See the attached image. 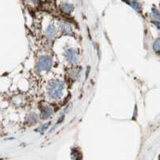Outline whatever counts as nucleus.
<instances>
[{
    "label": "nucleus",
    "instance_id": "7",
    "mask_svg": "<svg viewBox=\"0 0 160 160\" xmlns=\"http://www.w3.org/2000/svg\"><path fill=\"white\" fill-rule=\"evenodd\" d=\"M46 34H47L49 37L51 38L54 37V36H55V27L52 26V25L49 26V27H47V29L46 30Z\"/></svg>",
    "mask_w": 160,
    "mask_h": 160
},
{
    "label": "nucleus",
    "instance_id": "10",
    "mask_svg": "<svg viewBox=\"0 0 160 160\" xmlns=\"http://www.w3.org/2000/svg\"><path fill=\"white\" fill-rule=\"evenodd\" d=\"M151 11H152V13H153V15H154V16L155 17V18H157L160 21V12L158 11V10H156L154 7H153L152 9H151Z\"/></svg>",
    "mask_w": 160,
    "mask_h": 160
},
{
    "label": "nucleus",
    "instance_id": "5",
    "mask_svg": "<svg viewBox=\"0 0 160 160\" xmlns=\"http://www.w3.org/2000/svg\"><path fill=\"white\" fill-rule=\"evenodd\" d=\"M125 3H126L128 5L132 7L133 9L136 11L137 12H140L141 11V6L140 4L138 3L137 0H123Z\"/></svg>",
    "mask_w": 160,
    "mask_h": 160
},
{
    "label": "nucleus",
    "instance_id": "3",
    "mask_svg": "<svg viewBox=\"0 0 160 160\" xmlns=\"http://www.w3.org/2000/svg\"><path fill=\"white\" fill-rule=\"evenodd\" d=\"M65 57L68 62H74L77 60V51L74 49H68L65 51Z\"/></svg>",
    "mask_w": 160,
    "mask_h": 160
},
{
    "label": "nucleus",
    "instance_id": "6",
    "mask_svg": "<svg viewBox=\"0 0 160 160\" xmlns=\"http://www.w3.org/2000/svg\"><path fill=\"white\" fill-rule=\"evenodd\" d=\"M61 29L62 31L65 34H72V30H71V26L67 23H62L61 24Z\"/></svg>",
    "mask_w": 160,
    "mask_h": 160
},
{
    "label": "nucleus",
    "instance_id": "11",
    "mask_svg": "<svg viewBox=\"0 0 160 160\" xmlns=\"http://www.w3.org/2000/svg\"><path fill=\"white\" fill-rule=\"evenodd\" d=\"M48 126H49V123H46L45 125H43V126H39V128H37L36 131H39V132H43V131H44Z\"/></svg>",
    "mask_w": 160,
    "mask_h": 160
},
{
    "label": "nucleus",
    "instance_id": "2",
    "mask_svg": "<svg viewBox=\"0 0 160 160\" xmlns=\"http://www.w3.org/2000/svg\"><path fill=\"white\" fill-rule=\"evenodd\" d=\"M52 66V60L48 56L41 57L37 63V70L39 71H49Z\"/></svg>",
    "mask_w": 160,
    "mask_h": 160
},
{
    "label": "nucleus",
    "instance_id": "1",
    "mask_svg": "<svg viewBox=\"0 0 160 160\" xmlns=\"http://www.w3.org/2000/svg\"><path fill=\"white\" fill-rule=\"evenodd\" d=\"M64 89V84L59 80H54L51 82L48 87V92L52 99H60L62 95V91Z\"/></svg>",
    "mask_w": 160,
    "mask_h": 160
},
{
    "label": "nucleus",
    "instance_id": "9",
    "mask_svg": "<svg viewBox=\"0 0 160 160\" xmlns=\"http://www.w3.org/2000/svg\"><path fill=\"white\" fill-rule=\"evenodd\" d=\"M153 49L156 52H160V39H158L154 41V44H153Z\"/></svg>",
    "mask_w": 160,
    "mask_h": 160
},
{
    "label": "nucleus",
    "instance_id": "4",
    "mask_svg": "<svg viewBox=\"0 0 160 160\" xmlns=\"http://www.w3.org/2000/svg\"><path fill=\"white\" fill-rule=\"evenodd\" d=\"M41 118L43 119H46L49 117H51L53 114V110L52 108H51L48 106H45L43 107V108L41 110Z\"/></svg>",
    "mask_w": 160,
    "mask_h": 160
},
{
    "label": "nucleus",
    "instance_id": "8",
    "mask_svg": "<svg viewBox=\"0 0 160 160\" xmlns=\"http://www.w3.org/2000/svg\"><path fill=\"white\" fill-rule=\"evenodd\" d=\"M62 10H63V11L67 13H70L73 10L74 8V6L73 5H71V4H69V3H64V4H62Z\"/></svg>",
    "mask_w": 160,
    "mask_h": 160
},
{
    "label": "nucleus",
    "instance_id": "12",
    "mask_svg": "<svg viewBox=\"0 0 160 160\" xmlns=\"http://www.w3.org/2000/svg\"><path fill=\"white\" fill-rule=\"evenodd\" d=\"M152 23H153V24L155 25V26H156V27H157L159 28V30H160V22L153 21V22H152Z\"/></svg>",
    "mask_w": 160,
    "mask_h": 160
}]
</instances>
